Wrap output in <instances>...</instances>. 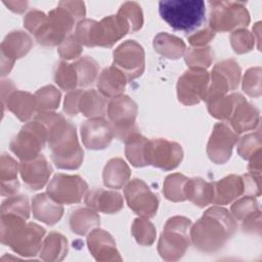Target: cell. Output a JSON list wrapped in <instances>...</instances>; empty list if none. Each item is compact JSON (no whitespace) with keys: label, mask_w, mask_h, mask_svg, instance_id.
Wrapping results in <instances>:
<instances>
[{"label":"cell","mask_w":262,"mask_h":262,"mask_svg":"<svg viewBox=\"0 0 262 262\" xmlns=\"http://www.w3.org/2000/svg\"><path fill=\"white\" fill-rule=\"evenodd\" d=\"M159 13L173 30L188 33L204 23L206 6L202 0H164Z\"/></svg>","instance_id":"cell-1"},{"label":"cell","mask_w":262,"mask_h":262,"mask_svg":"<svg viewBox=\"0 0 262 262\" xmlns=\"http://www.w3.org/2000/svg\"><path fill=\"white\" fill-rule=\"evenodd\" d=\"M50 147L52 149V160L59 168H77L83 158L76 138L75 127L68 124L62 119L59 124L52 126L50 132Z\"/></svg>","instance_id":"cell-2"},{"label":"cell","mask_w":262,"mask_h":262,"mask_svg":"<svg viewBox=\"0 0 262 262\" xmlns=\"http://www.w3.org/2000/svg\"><path fill=\"white\" fill-rule=\"evenodd\" d=\"M210 25L215 30L226 31L238 26H247L249 13L243 2L211 1Z\"/></svg>","instance_id":"cell-3"},{"label":"cell","mask_w":262,"mask_h":262,"mask_svg":"<svg viewBox=\"0 0 262 262\" xmlns=\"http://www.w3.org/2000/svg\"><path fill=\"white\" fill-rule=\"evenodd\" d=\"M181 157V146L176 143H171L166 140H146L145 142L143 150L145 165L152 164L168 170L176 167Z\"/></svg>","instance_id":"cell-4"},{"label":"cell","mask_w":262,"mask_h":262,"mask_svg":"<svg viewBox=\"0 0 262 262\" xmlns=\"http://www.w3.org/2000/svg\"><path fill=\"white\" fill-rule=\"evenodd\" d=\"M87 185L78 176L56 175L48 185L49 194L60 203L79 202Z\"/></svg>","instance_id":"cell-5"},{"label":"cell","mask_w":262,"mask_h":262,"mask_svg":"<svg viewBox=\"0 0 262 262\" xmlns=\"http://www.w3.org/2000/svg\"><path fill=\"white\" fill-rule=\"evenodd\" d=\"M29 124L23 128L20 133L11 142V149L20 159H30L36 157L40 148H42L45 136L44 131L36 124Z\"/></svg>","instance_id":"cell-6"},{"label":"cell","mask_w":262,"mask_h":262,"mask_svg":"<svg viewBox=\"0 0 262 262\" xmlns=\"http://www.w3.org/2000/svg\"><path fill=\"white\" fill-rule=\"evenodd\" d=\"M127 202L137 214L143 216H152L157 210L158 201L156 196L148 190L146 185L135 179L125 189Z\"/></svg>","instance_id":"cell-7"},{"label":"cell","mask_w":262,"mask_h":262,"mask_svg":"<svg viewBox=\"0 0 262 262\" xmlns=\"http://www.w3.org/2000/svg\"><path fill=\"white\" fill-rule=\"evenodd\" d=\"M136 115V105L128 97H119L113 100L108 107V116L120 137L129 136L127 131L132 132V125Z\"/></svg>","instance_id":"cell-8"},{"label":"cell","mask_w":262,"mask_h":262,"mask_svg":"<svg viewBox=\"0 0 262 262\" xmlns=\"http://www.w3.org/2000/svg\"><path fill=\"white\" fill-rule=\"evenodd\" d=\"M207 82L208 75L206 72L198 70L185 73L178 83L179 100L186 104L198 102L206 90Z\"/></svg>","instance_id":"cell-9"},{"label":"cell","mask_w":262,"mask_h":262,"mask_svg":"<svg viewBox=\"0 0 262 262\" xmlns=\"http://www.w3.org/2000/svg\"><path fill=\"white\" fill-rule=\"evenodd\" d=\"M115 61L127 72L129 78L133 79L143 70V51L138 44L128 41L116 51Z\"/></svg>","instance_id":"cell-10"},{"label":"cell","mask_w":262,"mask_h":262,"mask_svg":"<svg viewBox=\"0 0 262 262\" xmlns=\"http://www.w3.org/2000/svg\"><path fill=\"white\" fill-rule=\"evenodd\" d=\"M81 134L85 145L89 148H103L112 139V130L107 122L102 119H92L81 127Z\"/></svg>","instance_id":"cell-11"},{"label":"cell","mask_w":262,"mask_h":262,"mask_svg":"<svg viewBox=\"0 0 262 262\" xmlns=\"http://www.w3.org/2000/svg\"><path fill=\"white\" fill-rule=\"evenodd\" d=\"M234 141L235 136L225 125H216L208 145L210 158L217 163L225 162L230 157L231 146Z\"/></svg>","instance_id":"cell-12"},{"label":"cell","mask_w":262,"mask_h":262,"mask_svg":"<svg viewBox=\"0 0 262 262\" xmlns=\"http://www.w3.org/2000/svg\"><path fill=\"white\" fill-rule=\"evenodd\" d=\"M24 181L33 189H38L44 185L50 175V168L43 157L36 159L34 162L23 163L20 167Z\"/></svg>","instance_id":"cell-13"},{"label":"cell","mask_w":262,"mask_h":262,"mask_svg":"<svg viewBox=\"0 0 262 262\" xmlns=\"http://www.w3.org/2000/svg\"><path fill=\"white\" fill-rule=\"evenodd\" d=\"M33 205L35 216L49 224L56 222V220L59 219L62 212L60 207L49 202L44 194L37 195V198L34 200Z\"/></svg>","instance_id":"cell-14"},{"label":"cell","mask_w":262,"mask_h":262,"mask_svg":"<svg viewBox=\"0 0 262 262\" xmlns=\"http://www.w3.org/2000/svg\"><path fill=\"white\" fill-rule=\"evenodd\" d=\"M129 170L121 160H112L104 170V184L111 187H120L128 178Z\"/></svg>","instance_id":"cell-15"},{"label":"cell","mask_w":262,"mask_h":262,"mask_svg":"<svg viewBox=\"0 0 262 262\" xmlns=\"http://www.w3.org/2000/svg\"><path fill=\"white\" fill-rule=\"evenodd\" d=\"M194 204L206 206L213 196L212 184L204 182L202 179H192L188 182V192L186 193Z\"/></svg>","instance_id":"cell-16"},{"label":"cell","mask_w":262,"mask_h":262,"mask_svg":"<svg viewBox=\"0 0 262 262\" xmlns=\"http://www.w3.org/2000/svg\"><path fill=\"white\" fill-rule=\"evenodd\" d=\"M155 47L159 52L167 55L169 58H177L176 54L173 52L172 49H174L181 55L184 49V44L182 40L164 33L158 35L155 39Z\"/></svg>","instance_id":"cell-17"},{"label":"cell","mask_w":262,"mask_h":262,"mask_svg":"<svg viewBox=\"0 0 262 262\" xmlns=\"http://www.w3.org/2000/svg\"><path fill=\"white\" fill-rule=\"evenodd\" d=\"M102 194V201L99 200H92V201H86L88 206H91L95 209L102 210L104 212H116L122 207V200L119 193L116 192H104L101 191Z\"/></svg>","instance_id":"cell-18"},{"label":"cell","mask_w":262,"mask_h":262,"mask_svg":"<svg viewBox=\"0 0 262 262\" xmlns=\"http://www.w3.org/2000/svg\"><path fill=\"white\" fill-rule=\"evenodd\" d=\"M120 76L121 73L116 70L114 71L112 68L105 70L99 80V88L101 89V91L107 95H115L121 93L124 89V84L114 83V80H116Z\"/></svg>","instance_id":"cell-19"},{"label":"cell","mask_w":262,"mask_h":262,"mask_svg":"<svg viewBox=\"0 0 262 262\" xmlns=\"http://www.w3.org/2000/svg\"><path fill=\"white\" fill-rule=\"evenodd\" d=\"M10 102L8 104L9 108L20 119V120H26L28 119L31 115L28 113V111L23 106L25 105H32V96L29 93L25 92H17L14 93L10 97Z\"/></svg>","instance_id":"cell-20"},{"label":"cell","mask_w":262,"mask_h":262,"mask_svg":"<svg viewBox=\"0 0 262 262\" xmlns=\"http://www.w3.org/2000/svg\"><path fill=\"white\" fill-rule=\"evenodd\" d=\"M118 14L122 15L124 18L131 21V27L132 30L135 31L141 27L142 24V13L140 6L136 2H126L124 3Z\"/></svg>","instance_id":"cell-21"},{"label":"cell","mask_w":262,"mask_h":262,"mask_svg":"<svg viewBox=\"0 0 262 262\" xmlns=\"http://www.w3.org/2000/svg\"><path fill=\"white\" fill-rule=\"evenodd\" d=\"M16 172V164L15 162L10 158V157H2V176L6 175L7 177V185L5 187L2 188V193L5 191V189H7V193H11L14 192L15 189L17 190L18 187V183L15 179V174ZM5 182V181H4ZM2 182V183H4Z\"/></svg>","instance_id":"cell-22"},{"label":"cell","mask_w":262,"mask_h":262,"mask_svg":"<svg viewBox=\"0 0 262 262\" xmlns=\"http://www.w3.org/2000/svg\"><path fill=\"white\" fill-rule=\"evenodd\" d=\"M200 34L194 35L193 37H190V43L193 45H201L204 44L206 42H208V40H210L212 37H214V33L209 31V30H204L202 32H199Z\"/></svg>","instance_id":"cell-23"},{"label":"cell","mask_w":262,"mask_h":262,"mask_svg":"<svg viewBox=\"0 0 262 262\" xmlns=\"http://www.w3.org/2000/svg\"><path fill=\"white\" fill-rule=\"evenodd\" d=\"M4 4L8 6L11 10L16 12L24 11L28 6V2H24V1H8V2L4 1Z\"/></svg>","instance_id":"cell-24"}]
</instances>
